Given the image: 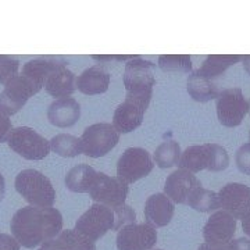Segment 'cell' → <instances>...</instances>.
Wrapping results in <instances>:
<instances>
[{
    "mask_svg": "<svg viewBox=\"0 0 250 250\" xmlns=\"http://www.w3.org/2000/svg\"><path fill=\"white\" fill-rule=\"evenodd\" d=\"M11 233L24 248L32 249L56 239L62 231V215L53 207L25 206L11 218Z\"/></svg>",
    "mask_w": 250,
    "mask_h": 250,
    "instance_id": "1",
    "label": "cell"
},
{
    "mask_svg": "<svg viewBox=\"0 0 250 250\" xmlns=\"http://www.w3.org/2000/svg\"><path fill=\"white\" fill-rule=\"evenodd\" d=\"M16 190L34 207H52L56 202V190L52 181L36 170L21 171L14 181Z\"/></svg>",
    "mask_w": 250,
    "mask_h": 250,
    "instance_id": "2",
    "label": "cell"
},
{
    "mask_svg": "<svg viewBox=\"0 0 250 250\" xmlns=\"http://www.w3.org/2000/svg\"><path fill=\"white\" fill-rule=\"evenodd\" d=\"M123 81L126 95L152 98L153 88L156 85L154 64L141 56H136L125 64Z\"/></svg>",
    "mask_w": 250,
    "mask_h": 250,
    "instance_id": "3",
    "label": "cell"
},
{
    "mask_svg": "<svg viewBox=\"0 0 250 250\" xmlns=\"http://www.w3.org/2000/svg\"><path fill=\"white\" fill-rule=\"evenodd\" d=\"M81 150L83 154L92 159L103 157L117 146L120 141V134L113 124L96 123L89 125L80 138Z\"/></svg>",
    "mask_w": 250,
    "mask_h": 250,
    "instance_id": "4",
    "label": "cell"
},
{
    "mask_svg": "<svg viewBox=\"0 0 250 250\" xmlns=\"http://www.w3.org/2000/svg\"><path fill=\"white\" fill-rule=\"evenodd\" d=\"M41 89V86H38L24 74L14 75L0 93V113L7 117L16 114L25 106L28 99L32 98Z\"/></svg>",
    "mask_w": 250,
    "mask_h": 250,
    "instance_id": "5",
    "label": "cell"
},
{
    "mask_svg": "<svg viewBox=\"0 0 250 250\" xmlns=\"http://www.w3.org/2000/svg\"><path fill=\"white\" fill-rule=\"evenodd\" d=\"M7 142L13 152L27 160H43L50 153V142L29 126L13 129Z\"/></svg>",
    "mask_w": 250,
    "mask_h": 250,
    "instance_id": "6",
    "label": "cell"
},
{
    "mask_svg": "<svg viewBox=\"0 0 250 250\" xmlns=\"http://www.w3.org/2000/svg\"><path fill=\"white\" fill-rule=\"evenodd\" d=\"M114 211L107 206L95 203L75 223V231L90 241H99L108 231H114Z\"/></svg>",
    "mask_w": 250,
    "mask_h": 250,
    "instance_id": "7",
    "label": "cell"
},
{
    "mask_svg": "<svg viewBox=\"0 0 250 250\" xmlns=\"http://www.w3.org/2000/svg\"><path fill=\"white\" fill-rule=\"evenodd\" d=\"M154 168L150 153L142 147L126 149L117 161V178L126 185L147 177Z\"/></svg>",
    "mask_w": 250,
    "mask_h": 250,
    "instance_id": "8",
    "label": "cell"
},
{
    "mask_svg": "<svg viewBox=\"0 0 250 250\" xmlns=\"http://www.w3.org/2000/svg\"><path fill=\"white\" fill-rule=\"evenodd\" d=\"M128 192L129 188L121 179L110 177L104 172H98L88 193L95 203L116 208L125 205Z\"/></svg>",
    "mask_w": 250,
    "mask_h": 250,
    "instance_id": "9",
    "label": "cell"
},
{
    "mask_svg": "<svg viewBox=\"0 0 250 250\" xmlns=\"http://www.w3.org/2000/svg\"><path fill=\"white\" fill-rule=\"evenodd\" d=\"M152 98L126 95L125 100L118 104L113 116V126L118 134H129L139 128L143 116L149 107Z\"/></svg>",
    "mask_w": 250,
    "mask_h": 250,
    "instance_id": "10",
    "label": "cell"
},
{
    "mask_svg": "<svg viewBox=\"0 0 250 250\" xmlns=\"http://www.w3.org/2000/svg\"><path fill=\"white\" fill-rule=\"evenodd\" d=\"M249 113V102L245 99L239 88L225 89L217 98V117L227 128H235L242 124Z\"/></svg>",
    "mask_w": 250,
    "mask_h": 250,
    "instance_id": "11",
    "label": "cell"
},
{
    "mask_svg": "<svg viewBox=\"0 0 250 250\" xmlns=\"http://www.w3.org/2000/svg\"><path fill=\"white\" fill-rule=\"evenodd\" d=\"M157 242V231L152 225L129 224L121 228L117 235L118 250H152Z\"/></svg>",
    "mask_w": 250,
    "mask_h": 250,
    "instance_id": "12",
    "label": "cell"
},
{
    "mask_svg": "<svg viewBox=\"0 0 250 250\" xmlns=\"http://www.w3.org/2000/svg\"><path fill=\"white\" fill-rule=\"evenodd\" d=\"M220 207L235 220H242L250 211V188L239 182H231L218 192Z\"/></svg>",
    "mask_w": 250,
    "mask_h": 250,
    "instance_id": "13",
    "label": "cell"
},
{
    "mask_svg": "<svg viewBox=\"0 0 250 250\" xmlns=\"http://www.w3.org/2000/svg\"><path fill=\"white\" fill-rule=\"evenodd\" d=\"M199 188H202V184L196 178V175H193L189 171L179 168L174 171L171 175H168V178L166 179L164 195L170 197L172 203L185 205L188 203V199L190 197V195Z\"/></svg>",
    "mask_w": 250,
    "mask_h": 250,
    "instance_id": "14",
    "label": "cell"
},
{
    "mask_svg": "<svg viewBox=\"0 0 250 250\" xmlns=\"http://www.w3.org/2000/svg\"><path fill=\"white\" fill-rule=\"evenodd\" d=\"M236 232V220L227 211H215L203 227V238L207 243L227 245Z\"/></svg>",
    "mask_w": 250,
    "mask_h": 250,
    "instance_id": "15",
    "label": "cell"
},
{
    "mask_svg": "<svg viewBox=\"0 0 250 250\" xmlns=\"http://www.w3.org/2000/svg\"><path fill=\"white\" fill-rule=\"evenodd\" d=\"M68 65V60L62 56H43L36 57L34 60H29L27 64H24L22 72L25 77L31 81H34L38 86L43 88L46 80L53 74L54 71L64 68Z\"/></svg>",
    "mask_w": 250,
    "mask_h": 250,
    "instance_id": "16",
    "label": "cell"
},
{
    "mask_svg": "<svg viewBox=\"0 0 250 250\" xmlns=\"http://www.w3.org/2000/svg\"><path fill=\"white\" fill-rule=\"evenodd\" d=\"M145 220L153 228L166 227L174 217L175 206L164 193L152 195L145 203Z\"/></svg>",
    "mask_w": 250,
    "mask_h": 250,
    "instance_id": "17",
    "label": "cell"
},
{
    "mask_svg": "<svg viewBox=\"0 0 250 250\" xmlns=\"http://www.w3.org/2000/svg\"><path fill=\"white\" fill-rule=\"evenodd\" d=\"M111 75L110 72L100 64L86 68L81 72V75L75 80V88L83 95H100L107 92L110 86Z\"/></svg>",
    "mask_w": 250,
    "mask_h": 250,
    "instance_id": "18",
    "label": "cell"
},
{
    "mask_svg": "<svg viewBox=\"0 0 250 250\" xmlns=\"http://www.w3.org/2000/svg\"><path fill=\"white\" fill-rule=\"evenodd\" d=\"M80 117V103L72 98L56 99L47 110V120L57 128H70L77 124Z\"/></svg>",
    "mask_w": 250,
    "mask_h": 250,
    "instance_id": "19",
    "label": "cell"
},
{
    "mask_svg": "<svg viewBox=\"0 0 250 250\" xmlns=\"http://www.w3.org/2000/svg\"><path fill=\"white\" fill-rule=\"evenodd\" d=\"M46 92L53 98H70L75 92V75L67 67L54 71L45 82Z\"/></svg>",
    "mask_w": 250,
    "mask_h": 250,
    "instance_id": "20",
    "label": "cell"
},
{
    "mask_svg": "<svg viewBox=\"0 0 250 250\" xmlns=\"http://www.w3.org/2000/svg\"><path fill=\"white\" fill-rule=\"evenodd\" d=\"M187 89L190 98L195 99L196 102H200V103L210 102L213 99L218 98V95H220L214 81L206 78L197 71L192 72L188 77Z\"/></svg>",
    "mask_w": 250,
    "mask_h": 250,
    "instance_id": "21",
    "label": "cell"
},
{
    "mask_svg": "<svg viewBox=\"0 0 250 250\" xmlns=\"http://www.w3.org/2000/svg\"><path fill=\"white\" fill-rule=\"evenodd\" d=\"M96 174L98 172L95 168L88 164H78L68 171L65 177V187L74 193H88Z\"/></svg>",
    "mask_w": 250,
    "mask_h": 250,
    "instance_id": "22",
    "label": "cell"
},
{
    "mask_svg": "<svg viewBox=\"0 0 250 250\" xmlns=\"http://www.w3.org/2000/svg\"><path fill=\"white\" fill-rule=\"evenodd\" d=\"M241 60L242 56L239 54H211L206 59L203 65L197 70V72L208 80H214L217 77L223 75L227 71V68L232 67Z\"/></svg>",
    "mask_w": 250,
    "mask_h": 250,
    "instance_id": "23",
    "label": "cell"
},
{
    "mask_svg": "<svg viewBox=\"0 0 250 250\" xmlns=\"http://www.w3.org/2000/svg\"><path fill=\"white\" fill-rule=\"evenodd\" d=\"M181 170H187L192 174L207 170L208 166V154L206 145H193L181 153V159L178 161Z\"/></svg>",
    "mask_w": 250,
    "mask_h": 250,
    "instance_id": "24",
    "label": "cell"
},
{
    "mask_svg": "<svg viewBox=\"0 0 250 250\" xmlns=\"http://www.w3.org/2000/svg\"><path fill=\"white\" fill-rule=\"evenodd\" d=\"M187 205L190 206L193 210H196L199 213H211L217 208H220V199H218V193H215L213 190L199 188L188 199Z\"/></svg>",
    "mask_w": 250,
    "mask_h": 250,
    "instance_id": "25",
    "label": "cell"
},
{
    "mask_svg": "<svg viewBox=\"0 0 250 250\" xmlns=\"http://www.w3.org/2000/svg\"><path fill=\"white\" fill-rule=\"evenodd\" d=\"M54 242L62 250H96L95 242L81 235L75 229L62 231Z\"/></svg>",
    "mask_w": 250,
    "mask_h": 250,
    "instance_id": "26",
    "label": "cell"
},
{
    "mask_svg": "<svg viewBox=\"0 0 250 250\" xmlns=\"http://www.w3.org/2000/svg\"><path fill=\"white\" fill-rule=\"evenodd\" d=\"M50 142V150L62 157H77L80 156L81 141L80 138L70 134H59L52 138Z\"/></svg>",
    "mask_w": 250,
    "mask_h": 250,
    "instance_id": "27",
    "label": "cell"
},
{
    "mask_svg": "<svg viewBox=\"0 0 250 250\" xmlns=\"http://www.w3.org/2000/svg\"><path fill=\"white\" fill-rule=\"evenodd\" d=\"M181 159V147L175 141L161 142L154 152V163L160 168H171L178 164Z\"/></svg>",
    "mask_w": 250,
    "mask_h": 250,
    "instance_id": "28",
    "label": "cell"
},
{
    "mask_svg": "<svg viewBox=\"0 0 250 250\" xmlns=\"http://www.w3.org/2000/svg\"><path fill=\"white\" fill-rule=\"evenodd\" d=\"M159 67L164 72H190L192 59L189 54H163L159 57Z\"/></svg>",
    "mask_w": 250,
    "mask_h": 250,
    "instance_id": "29",
    "label": "cell"
},
{
    "mask_svg": "<svg viewBox=\"0 0 250 250\" xmlns=\"http://www.w3.org/2000/svg\"><path fill=\"white\" fill-rule=\"evenodd\" d=\"M207 154H208V166L207 170L211 172L224 171L229 164V156L223 146L217 143H205Z\"/></svg>",
    "mask_w": 250,
    "mask_h": 250,
    "instance_id": "30",
    "label": "cell"
},
{
    "mask_svg": "<svg viewBox=\"0 0 250 250\" xmlns=\"http://www.w3.org/2000/svg\"><path fill=\"white\" fill-rule=\"evenodd\" d=\"M20 62L13 56L0 54V85H6L14 75L18 74Z\"/></svg>",
    "mask_w": 250,
    "mask_h": 250,
    "instance_id": "31",
    "label": "cell"
},
{
    "mask_svg": "<svg viewBox=\"0 0 250 250\" xmlns=\"http://www.w3.org/2000/svg\"><path fill=\"white\" fill-rule=\"evenodd\" d=\"M114 211V218H116V223H114V231H120L121 228H124L125 225H129V224H135L136 220V214H135L134 208L131 206L123 205L120 207L113 208Z\"/></svg>",
    "mask_w": 250,
    "mask_h": 250,
    "instance_id": "32",
    "label": "cell"
},
{
    "mask_svg": "<svg viewBox=\"0 0 250 250\" xmlns=\"http://www.w3.org/2000/svg\"><path fill=\"white\" fill-rule=\"evenodd\" d=\"M235 161L238 166V170L245 175H250V142L242 145L238 149Z\"/></svg>",
    "mask_w": 250,
    "mask_h": 250,
    "instance_id": "33",
    "label": "cell"
},
{
    "mask_svg": "<svg viewBox=\"0 0 250 250\" xmlns=\"http://www.w3.org/2000/svg\"><path fill=\"white\" fill-rule=\"evenodd\" d=\"M13 132V124L9 117L0 113V143L7 142Z\"/></svg>",
    "mask_w": 250,
    "mask_h": 250,
    "instance_id": "34",
    "label": "cell"
},
{
    "mask_svg": "<svg viewBox=\"0 0 250 250\" xmlns=\"http://www.w3.org/2000/svg\"><path fill=\"white\" fill-rule=\"evenodd\" d=\"M0 250H20V243L14 236L0 233Z\"/></svg>",
    "mask_w": 250,
    "mask_h": 250,
    "instance_id": "35",
    "label": "cell"
},
{
    "mask_svg": "<svg viewBox=\"0 0 250 250\" xmlns=\"http://www.w3.org/2000/svg\"><path fill=\"white\" fill-rule=\"evenodd\" d=\"M228 250H250V239L248 238L232 239L228 243Z\"/></svg>",
    "mask_w": 250,
    "mask_h": 250,
    "instance_id": "36",
    "label": "cell"
},
{
    "mask_svg": "<svg viewBox=\"0 0 250 250\" xmlns=\"http://www.w3.org/2000/svg\"><path fill=\"white\" fill-rule=\"evenodd\" d=\"M197 250H228V243L227 245H213V243H202Z\"/></svg>",
    "mask_w": 250,
    "mask_h": 250,
    "instance_id": "37",
    "label": "cell"
},
{
    "mask_svg": "<svg viewBox=\"0 0 250 250\" xmlns=\"http://www.w3.org/2000/svg\"><path fill=\"white\" fill-rule=\"evenodd\" d=\"M242 228H243V232L250 236V211L242 218Z\"/></svg>",
    "mask_w": 250,
    "mask_h": 250,
    "instance_id": "38",
    "label": "cell"
},
{
    "mask_svg": "<svg viewBox=\"0 0 250 250\" xmlns=\"http://www.w3.org/2000/svg\"><path fill=\"white\" fill-rule=\"evenodd\" d=\"M39 250H62L57 245H56V242L53 241H49V242H45V243H42L41 245V248Z\"/></svg>",
    "mask_w": 250,
    "mask_h": 250,
    "instance_id": "39",
    "label": "cell"
},
{
    "mask_svg": "<svg viewBox=\"0 0 250 250\" xmlns=\"http://www.w3.org/2000/svg\"><path fill=\"white\" fill-rule=\"evenodd\" d=\"M4 193H6V181H4V177L0 172V202L4 199Z\"/></svg>",
    "mask_w": 250,
    "mask_h": 250,
    "instance_id": "40",
    "label": "cell"
},
{
    "mask_svg": "<svg viewBox=\"0 0 250 250\" xmlns=\"http://www.w3.org/2000/svg\"><path fill=\"white\" fill-rule=\"evenodd\" d=\"M93 60H98L100 62H110V60H114V54H108V56H92Z\"/></svg>",
    "mask_w": 250,
    "mask_h": 250,
    "instance_id": "41",
    "label": "cell"
},
{
    "mask_svg": "<svg viewBox=\"0 0 250 250\" xmlns=\"http://www.w3.org/2000/svg\"><path fill=\"white\" fill-rule=\"evenodd\" d=\"M242 62H243V68H245V71L250 75V54H248V56H242Z\"/></svg>",
    "mask_w": 250,
    "mask_h": 250,
    "instance_id": "42",
    "label": "cell"
},
{
    "mask_svg": "<svg viewBox=\"0 0 250 250\" xmlns=\"http://www.w3.org/2000/svg\"><path fill=\"white\" fill-rule=\"evenodd\" d=\"M249 102V113H250V100H248ZM249 139H250V132H249Z\"/></svg>",
    "mask_w": 250,
    "mask_h": 250,
    "instance_id": "43",
    "label": "cell"
},
{
    "mask_svg": "<svg viewBox=\"0 0 250 250\" xmlns=\"http://www.w3.org/2000/svg\"><path fill=\"white\" fill-rule=\"evenodd\" d=\"M156 250H161V249H156Z\"/></svg>",
    "mask_w": 250,
    "mask_h": 250,
    "instance_id": "44",
    "label": "cell"
}]
</instances>
